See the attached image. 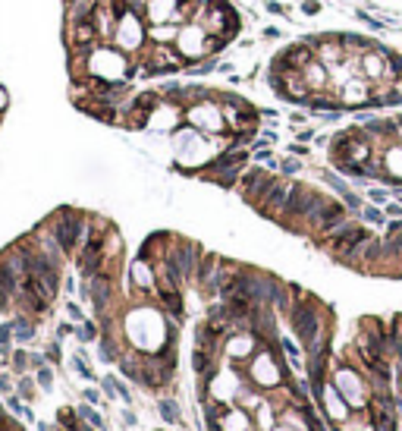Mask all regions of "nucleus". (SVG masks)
I'll list each match as a JSON object with an SVG mask.
<instances>
[{"instance_id":"1","label":"nucleus","mask_w":402,"mask_h":431,"mask_svg":"<svg viewBox=\"0 0 402 431\" xmlns=\"http://www.w3.org/2000/svg\"><path fill=\"white\" fill-rule=\"evenodd\" d=\"M173 155H176V164H179L183 173H195V167H207L217 151L207 142L204 132H198L195 126L183 123L173 132Z\"/></svg>"},{"instance_id":"2","label":"nucleus","mask_w":402,"mask_h":431,"mask_svg":"<svg viewBox=\"0 0 402 431\" xmlns=\"http://www.w3.org/2000/svg\"><path fill=\"white\" fill-rule=\"evenodd\" d=\"M85 72L107 82H126L132 76V57L123 54L113 44H95V48L85 54Z\"/></svg>"},{"instance_id":"3","label":"nucleus","mask_w":402,"mask_h":431,"mask_svg":"<svg viewBox=\"0 0 402 431\" xmlns=\"http://www.w3.org/2000/svg\"><path fill=\"white\" fill-rule=\"evenodd\" d=\"M214 38H223V41H233V38L242 32V19H239V10L230 3V0H204V16L198 19Z\"/></svg>"},{"instance_id":"4","label":"nucleus","mask_w":402,"mask_h":431,"mask_svg":"<svg viewBox=\"0 0 402 431\" xmlns=\"http://www.w3.org/2000/svg\"><path fill=\"white\" fill-rule=\"evenodd\" d=\"M211 38H214L211 32L192 19V22L179 25V35H176V41H173V51H176V57L185 66L201 63L204 57H211Z\"/></svg>"},{"instance_id":"5","label":"nucleus","mask_w":402,"mask_h":431,"mask_svg":"<svg viewBox=\"0 0 402 431\" xmlns=\"http://www.w3.org/2000/svg\"><path fill=\"white\" fill-rule=\"evenodd\" d=\"M183 123L195 126V129L204 132V136H223V132H230L226 114H223V107H220L217 98H204V101L189 104V107L183 110Z\"/></svg>"},{"instance_id":"6","label":"nucleus","mask_w":402,"mask_h":431,"mask_svg":"<svg viewBox=\"0 0 402 431\" xmlns=\"http://www.w3.org/2000/svg\"><path fill=\"white\" fill-rule=\"evenodd\" d=\"M113 48H119L123 54L135 57L138 51H145V44H148V22H145L142 13H132L126 10L123 16L117 19V29H113Z\"/></svg>"},{"instance_id":"7","label":"nucleus","mask_w":402,"mask_h":431,"mask_svg":"<svg viewBox=\"0 0 402 431\" xmlns=\"http://www.w3.org/2000/svg\"><path fill=\"white\" fill-rule=\"evenodd\" d=\"M289 321H292V330H296L299 343L305 349H311L320 340V315H318V302L311 296H302L296 306L289 309Z\"/></svg>"},{"instance_id":"8","label":"nucleus","mask_w":402,"mask_h":431,"mask_svg":"<svg viewBox=\"0 0 402 431\" xmlns=\"http://www.w3.org/2000/svg\"><path fill=\"white\" fill-rule=\"evenodd\" d=\"M85 230H88V217L82 211H72V208L57 211V217L50 221V233L66 255L79 246V240H85Z\"/></svg>"},{"instance_id":"9","label":"nucleus","mask_w":402,"mask_h":431,"mask_svg":"<svg viewBox=\"0 0 402 431\" xmlns=\"http://www.w3.org/2000/svg\"><path fill=\"white\" fill-rule=\"evenodd\" d=\"M390 51L386 44H377V48L358 54V76H365L371 85H384V82H393L390 79Z\"/></svg>"},{"instance_id":"10","label":"nucleus","mask_w":402,"mask_h":431,"mask_svg":"<svg viewBox=\"0 0 402 431\" xmlns=\"http://www.w3.org/2000/svg\"><path fill=\"white\" fill-rule=\"evenodd\" d=\"M302 41H308L314 48V57H318L320 63L330 69V66L343 63L346 57H349V48L343 44V38H339V32H333V35H305Z\"/></svg>"},{"instance_id":"11","label":"nucleus","mask_w":402,"mask_h":431,"mask_svg":"<svg viewBox=\"0 0 402 431\" xmlns=\"http://www.w3.org/2000/svg\"><path fill=\"white\" fill-rule=\"evenodd\" d=\"M273 183H277V176H273L270 170H264L261 164H258V167H245L242 176H239V189H242V198L249 205H258Z\"/></svg>"},{"instance_id":"12","label":"nucleus","mask_w":402,"mask_h":431,"mask_svg":"<svg viewBox=\"0 0 402 431\" xmlns=\"http://www.w3.org/2000/svg\"><path fill=\"white\" fill-rule=\"evenodd\" d=\"M333 384H336V390L346 397V403H349V406H365V400H368L365 378H361L355 368L336 365V368H333Z\"/></svg>"},{"instance_id":"13","label":"nucleus","mask_w":402,"mask_h":431,"mask_svg":"<svg viewBox=\"0 0 402 431\" xmlns=\"http://www.w3.org/2000/svg\"><path fill=\"white\" fill-rule=\"evenodd\" d=\"M371 98H374V85L368 82L365 76H355L339 88V104H343V110H374Z\"/></svg>"},{"instance_id":"14","label":"nucleus","mask_w":402,"mask_h":431,"mask_svg":"<svg viewBox=\"0 0 402 431\" xmlns=\"http://www.w3.org/2000/svg\"><path fill=\"white\" fill-rule=\"evenodd\" d=\"M251 378L258 384H280L283 381V365L277 362V353L273 349H258L251 356Z\"/></svg>"},{"instance_id":"15","label":"nucleus","mask_w":402,"mask_h":431,"mask_svg":"<svg viewBox=\"0 0 402 431\" xmlns=\"http://www.w3.org/2000/svg\"><path fill=\"white\" fill-rule=\"evenodd\" d=\"M380 167L390 186H402V142H390L380 151Z\"/></svg>"},{"instance_id":"16","label":"nucleus","mask_w":402,"mask_h":431,"mask_svg":"<svg viewBox=\"0 0 402 431\" xmlns=\"http://www.w3.org/2000/svg\"><path fill=\"white\" fill-rule=\"evenodd\" d=\"M299 79H302V85H305L308 91H327L330 88V69H327L324 63L314 57L311 63H305L299 69Z\"/></svg>"},{"instance_id":"17","label":"nucleus","mask_w":402,"mask_h":431,"mask_svg":"<svg viewBox=\"0 0 402 431\" xmlns=\"http://www.w3.org/2000/svg\"><path fill=\"white\" fill-rule=\"evenodd\" d=\"M179 13V0H145V22L148 25H157V22H176Z\"/></svg>"},{"instance_id":"18","label":"nucleus","mask_w":402,"mask_h":431,"mask_svg":"<svg viewBox=\"0 0 402 431\" xmlns=\"http://www.w3.org/2000/svg\"><path fill=\"white\" fill-rule=\"evenodd\" d=\"M254 346H258V334L249 328V330H236V334H230V340H226V353H230V359H249L254 356Z\"/></svg>"},{"instance_id":"19","label":"nucleus","mask_w":402,"mask_h":431,"mask_svg":"<svg viewBox=\"0 0 402 431\" xmlns=\"http://www.w3.org/2000/svg\"><path fill=\"white\" fill-rule=\"evenodd\" d=\"M129 277H132V287L142 290V293H151L157 290V274H154V264L145 261V258H135L129 268Z\"/></svg>"},{"instance_id":"20","label":"nucleus","mask_w":402,"mask_h":431,"mask_svg":"<svg viewBox=\"0 0 402 431\" xmlns=\"http://www.w3.org/2000/svg\"><path fill=\"white\" fill-rule=\"evenodd\" d=\"M179 35V25L176 22H157V25H148V41L151 44H173Z\"/></svg>"},{"instance_id":"21","label":"nucleus","mask_w":402,"mask_h":431,"mask_svg":"<svg viewBox=\"0 0 402 431\" xmlns=\"http://www.w3.org/2000/svg\"><path fill=\"white\" fill-rule=\"evenodd\" d=\"M35 334H38V328H35V321H32L29 315H16V318H13V340H16V343L35 340Z\"/></svg>"},{"instance_id":"22","label":"nucleus","mask_w":402,"mask_h":431,"mask_svg":"<svg viewBox=\"0 0 402 431\" xmlns=\"http://www.w3.org/2000/svg\"><path fill=\"white\" fill-rule=\"evenodd\" d=\"M217 69H220V57H217V54H211V57H204L201 63H192V66H189V79L211 76V72H217Z\"/></svg>"},{"instance_id":"23","label":"nucleus","mask_w":402,"mask_h":431,"mask_svg":"<svg viewBox=\"0 0 402 431\" xmlns=\"http://www.w3.org/2000/svg\"><path fill=\"white\" fill-rule=\"evenodd\" d=\"M361 217H365V224H371V227H380V224L386 221V211L380 208V205H361Z\"/></svg>"},{"instance_id":"24","label":"nucleus","mask_w":402,"mask_h":431,"mask_svg":"<svg viewBox=\"0 0 402 431\" xmlns=\"http://www.w3.org/2000/svg\"><path fill=\"white\" fill-rule=\"evenodd\" d=\"M217 428H223V431H242L245 428V415L242 413H226V415H220V419H217Z\"/></svg>"},{"instance_id":"25","label":"nucleus","mask_w":402,"mask_h":431,"mask_svg":"<svg viewBox=\"0 0 402 431\" xmlns=\"http://www.w3.org/2000/svg\"><path fill=\"white\" fill-rule=\"evenodd\" d=\"M318 176H320V180H324L327 186H330V189H333V192H336V195H343V192H349V189H352V186H349V183H346V180H343V176H336V173H333V170H320V173H318Z\"/></svg>"},{"instance_id":"26","label":"nucleus","mask_w":402,"mask_h":431,"mask_svg":"<svg viewBox=\"0 0 402 431\" xmlns=\"http://www.w3.org/2000/svg\"><path fill=\"white\" fill-rule=\"evenodd\" d=\"M280 349H283L286 356H289V362L296 368H302V349H299V343L296 340H289V337H280Z\"/></svg>"},{"instance_id":"27","label":"nucleus","mask_w":402,"mask_h":431,"mask_svg":"<svg viewBox=\"0 0 402 431\" xmlns=\"http://www.w3.org/2000/svg\"><path fill=\"white\" fill-rule=\"evenodd\" d=\"M280 173H283V176H296L299 173V170H302V157H296V155H286L283 157V161H280Z\"/></svg>"},{"instance_id":"28","label":"nucleus","mask_w":402,"mask_h":431,"mask_svg":"<svg viewBox=\"0 0 402 431\" xmlns=\"http://www.w3.org/2000/svg\"><path fill=\"white\" fill-rule=\"evenodd\" d=\"M35 381H38V387H41V390H50L53 387V371H50L48 362H44L41 368H35Z\"/></svg>"},{"instance_id":"29","label":"nucleus","mask_w":402,"mask_h":431,"mask_svg":"<svg viewBox=\"0 0 402 431\" xmlns=\"http://www.w3.org/2000/svg\"><path fill=\"white\" fill-rule=\"evenodd\" d=\"M390 79L393 82L402 79V51H390Z\"/></svg>"},{"instance_id":"30","label":"nucleus","mask_w":402,"mask_h":431,"mask_svg":"<svg viewBox=\"0 0 402 431\" xmlns=\"http://www.w3.org/2000/svg\"><path fill=\"white\" fill-rule=\"evenodd\" d=\"M79 340H98V324L95 321H88V318H85L82 324H79Z\"/></svg>"},{"instance_id":"31","label":"nucleus","mask_w":402,"mask_h":431,"mask_svg":"<svg viewBox=\"0 0 402 431\" xmlns=\"http://www.w3.org/2000/svg\"><path fill=\"white\" fill-rule=\"evenodd\" d=\"M368 202H371V205H380V208H384V205L390 202V192L380 189V186H371V189H368Z\"/></svg>"},{"instance_id":"32","label":"nucleus","mask_w":402,"mask_h":431,"mask_svg":"<svg viewBox=\"0 0 402 431\" xmlns=\"http://www.w3.org/2000/svg\"><path fill=\"white\" fill-rule=\"evenodd\" d=\"M29 362H32V356L25 353V349H16V353H13V368H16L19 375H25V371H29Z\"/></svg>"},{"instance_id":"33","label":"nucleus","mask_w":402,"mask_h":431,"mask_svg":"<svg viewBox=\"0 0 402 431\" xmlns=\"http://www.w3.org/2000/svg\"><path fill=\"white\" fill-rule=\"evenodd\" d=\"M339 202H343L349 211H361V205H365V202H361V195H358V192H352V189L343 192V195H339Z\"/></svg>"},{"instance_id":"34","label":"nucleus","mask_w":402,"mask_h":431,"mask_svg":"<svg viewBox=\"0 0 402 431\" xmlns=\"http://www.w3.org/2000/svg\"><path fill=\"white\" fill-rule=\"evenodd\" d=\"M10 343H13V321H6V324H0V353H6Z\"/></svg>"},{"instance_id":"35","label":"nucleus","mask_w":402,"mask_h":431,"mask_svg":"<svg viewBox=\"0 0 402 431\" xmlns=\"http://www.w3.org/2000/svg\"><path fill=\"white\" fill-rule=\"evenodd\" d=\"M160 413H164L167 422H179V409H176L173 400H160Z\"/></svg>"},{"instance_id":"36","label":"nucleus","mask_w":402,"mask_h":431,"mask_svg":"<svg viewBox=\"0 0 402 431\" xmlns=\"http://www.w3.org/2000/svg\"><path fill=\"white\" fill-rule=\"evenodd\" d=\"M100 359H104V362H113V359H117V349H113V343H110V337H100Z\"/></svg>"},{"instance_id":"37","label":"nucleus","mask_w":402,"mask_h":431,"mask_svg":"<svg viewBox=\"0 0 402 431\" xmlns=\"http://www.w3.org/2000/svg\"><path fill=\"white\" fill-rule=\"evenodd\" d=\"M299 10H302V16H318L320 3H318V0H299Z\"/></svg>"},{"instance_id":"38","label":"nucleus","mask_w":402,"mask_h":431,"mask_svg":"<svg viewBox=\"0 0 402 431\" xmlns=\"http://www.w3.org/2000/svg\"><path fill=\"white\" fill-rule=\"evenodd\" d=\"M264 10H267V13H273V16H286V13H289L283 3H277V0H264Z\"/></svg>"},{"instance_id":"39","label":"nucleus","mask_w":402,"mask_h":431,"mask_svg":"<svg viewBox=\"0 0 402 431\" xmlns=\"http://www.w3.org/2000/svg\"><path fill=\"white\" fill-rule=\"evenodd\" d=\"M305 120H308V110H289V123L292 126H305Z\"/></svg>"},{"instance_id":"40","label":"nucleus","mask_w":402,"mask_h":431,"mask_svg":"<svg viewBox=\"0 0 402 431\" xmlns=\"http://www.w3.org/2000/svg\"><path fill=\"white\" fill-rule=\"evenodd\" d=\"M402 233V217H393L390 224H386V240H390V236H399Z\"/></svg>"},{"instance_id":"41","label":"nucleus","mask_w":402,"mask_h":431,"mask_svg":"<svg viewBox=\"0 0 402 431\" xmlns=\"http://www.w3.org/2000/svg\"><path fill=\"white\" fill-rule=\"evenodd\" d=\"M384 211H386V217H402V202H386Z\"/></svg>"},{"instance_id":"42","label":"nucleus","mask_w":402,"mask_h":431,"mask_svg":"<svg viewBox=\"0 0 402 431\" xmlns=\"http://www.w3.org/2000/svg\"><path fill=\"white\" fill-rule=\"evenodd\" d=\"M286 148H289V155H296V157H305L308 155V145H302V142H289Z\"/></svg>"},{"instance_id":"43","label":"nucleus","mask_w":402,"mask_h":431,"mask_svg":"<svg viewBox=\"0 0 402 431\" xmlns=\"http://www.w3.org/2000/svg\"><path fill=\"white\" fill-rule=\"evenodd\" d=\"M82 415H85V419H88V422H91V425H98V428H104V419H100V415L95 413V409H82Z\"/></svg>"},{"instance_id":"44","label":"nucleus","mask_w":402,"mask_h":431,"mask_svg":"<svg viewBox=\"0 0 402 431\" xmlns=\"http://www.w3.org/2000/svg\"><path fill=\"white\" fill-rule=\"evenodd\" d=\"M299 142H314V129H308V126H299Z\"/></svg>"},{"instance_id":"45","label":"nucleus","mask_w":402,"mask_h":431,"mask_svg":"<svg viewBox=\"0 0 402 431\" xmlns=\"http://www.w3.org/2000/svg\"><path fill=\"white\" fill-rule=\"evenodd\" d=\"M264 38H267V41H277V38H283V32H280L277 25H267V29H264Z\"/></svg>"},{"instance_id":"46","label":"nucleus","mask_w":402,"mask_h":431,"mask_svg":"<svg viewBox=\"0 0 402 431\" xmlns=\"http://www.w3.org/2000/svg\"><path fill=\"white\" fill-rule=\"evenodd\" d=\"M66 311H69L72 318H76V321H85V315H82V309L76 306V302H66Z\"/></svg>"},{"instance_id":"47","label":"nucleus","mask_w":402,"mask_h":431,"mask_svg":"<svg viewBox=\"0 0 402 431\" xmlns=\"http://www.w3.org/2000/svg\"><path fill=\"white\" fill-rule=\"evenodd\" d=\"M233 69H239L236 63H230V60H220V69L217 72H223V76H233Z\"/></svg>"},{"instance_id":"48","label":"nucleus","mask_w":402,"mask_h":431,"mask_svg":"<svg viewBox=\"0 0 402 431\" xmlns=\"http://www.w3.org/2000/svg\"><path fill=\"white\" fill-rule=\"evenodd\" d=\"M79 328H72V324H60L57 328V337H69V334H76Z\"/></svg>"},{"instance_id":"49","label":"nucleus","mask_w":402,"mask_h":431,"mask_svg":"<svg viewBox=\"0 0 402 431\" xmlns=\"http://www.w3.org/2000/svg\"><path fill=\"white\" fill-rule=\"evenodd\" d=\"M6 107H10V95H6V88L0 85V114H3Z\"/></svg>"},{"instance_id":"50","label":"nucleus","mask_w":402,"mask_h":431,"mask_svg":"<svg viewBox=\"0 0 402 431\" xmlns=\"http://www.w3.org/2000/svg\"><path fill=\"white\" fill-rule=\"evenodd\" d=\"M48 359L50 362H60V346H57V343H50V346H48Z\"/></svg>"},{"instance_id":"51","label":"nucleus","mask_w":402,"mask_h":431,"mask_svg":"<svg viewBox=\"0 0 402 431\" xmlns=\"http://www.w3.org/2000/svg\"><path fill=\"white\" fill-rule=\"evenodd\" d=\"M0 387H3V390L10 387V378H6V375H0Z\"/></svg>"},{"instance_id":"52","label":"nucleus","mask_w":402,"mask_h":431,"mask_svg":"<svg viewBox=\"0 0 402 431\" xmlns=\"http://www.w3.org/2000/svg\"><path fill=\"white\" fill-rule=\"evenodd\" d=\"M399 356H402V334H399Z\"/></svg>"},{"instance_id":"53","label":"nucleus","mask_w":402,"mask_h":431,"mask_svg":"<svg viewBox=\"0 0 402 431\" xmlns=\"http://www.w3.org/2000/svg\"><path fill=\"white\" fill-rule=\"evenodd\" d=\"M399 88H402V79H399Z\"/></svg>"}]
</instances>
